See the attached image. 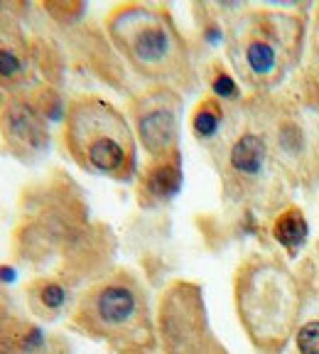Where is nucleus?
<instances>
[{
	"mask_svg": "<svg viewBox=\"0 0 319 354\" xmlns=\"http://www.w3.org/2000/svg\"><path fill=\"white\" fill-rule=\"evenodd\" d=\"M233 308L238 325L258 354H285L309 293H314L312 259L295 268L276 251H251L233 271Z\"/></svg>",
	"mask_w": 319,
	"mask_h": 354,
	"instance_id": "1",
	"label": "nucleus"
},
{
	"mask_svg": "<svg viewBox=\"0 0 319 354\" xmlns=\"http://www.w3.org/2000/svg\"><path fill=\"white\" fill-rule=\"evenodd\" d=\"M295 6H238L226 20V64L248 94H273L285 86L307 55L309 10Z\"/></svg>",
	"mask_w": 319,
	"mask_h": 354,
	"instance_id": "2",
	"label": "nucleus"
},
{
	"mask_svg": "<svg viewBox=\"0 0 319 354\" xmlns=\"http://www.w3.org/2000/svg\"><path fill=\"white\" fill-rule=\"evenodd\" d=\"M206 153L219 175L221 199L229 209L251 219H268L270 224V219L292 202L295 187L270 153L248 96L231 106L224 133Z\"/></svg>",
	"mask_w": 319,
	"mask_h": 354,
	"instance_id": "3",
	"label": "nucleus"
},
{
	"mask_svg": "<svg viewBox=\"0 0 319 354\" xmlns=\"http://www.w3.org/2000/svg\"><path fill=\"white\" fill-rule=\"evenodd\" d=\"M106 37L135 77L150 86H170L180 94L199 84L189 39L162 3H118L106 12Z\"/></svg>",
	"mask_w": 319,
	"mask_h": 354,
	"instance_id": "4",
	"label": "nucleus"
},
{
	"mask_svg": "<svg viewBox=\"0 0 319 354\" xmlns=\"http://www.w3.org/2000/svg\"><path fill=\"white\" fill-rule=\"evenodd\" d=\"M69 325L116 354H165L148 290L128 268H110L91 283L74 303Z\"/></svg>",
	"mask_w": 319,
	"mask_h": 354,
	"instance_id": "5",
	"label": "nucleus"
},
{
	"mask_svg": "<svg viewBox=\"0 0 319 354\" xmlns=\"http://www.w3.org/2000/svg\"><path fill=\"white\" fill-rule=\"evenodd\" d=\"M270 153L282 175L304 194L319 192V82L304 79L295 88L248 94Z\"/></svg>",
	"mask_w": 319,
	"mask_h": 354,
	"instance_id": "6",
	"label": "nucleus"
},
{
	"mask_svg": "<svg viewBox=\"0 0 319 354\" xmlns=\"http://www.w3.org/2000/svg\"><path fill=\"white\" fill-rule=\"evenodd\" d=\"M64 150L84 172L110 183H135L138 140L118 106L99 94L74 96L64 106Z\"/></svg>",
	"mask_w": 319,
	"mask_h": 354,
	"instance_id": "7",
	"label": "nucleus"
},
{
	"mask_svg": "<svg viewBox=\"0 0 319 354\" xmlns=\"http://www.w3.org/2000/svg\"><path fill=\"white\" fill-rule=\"evenodd\" d=\"M182 94L170 86H148L128 99V118L148 160L182 153Z\"/></svg>",
	"mask_w": 319,
	"mask_h": 354,
	"instance_id": "8",
	"label": "nucleus"
},
{
	"mask_svg": "<svg viewBox=\"0 0 319 354\" xmlns=\"http://www.w3.org/2000/svg\"><path fill=\"white\" fill-rule=\"evenodd\" d=\"M160 347L165 354H189L211 332L204 290L194 281H172L157 303Z\"/></svg>",
	"mask_w": 319,
	"mask_h": 354,
	"instance_id": "9",
	"label": "nucleus"
},
{
	"mask_svg": "<svg viewBox=\"0 0 319 354\" xmlns=\"http://www.w3.org/2000/svg\"><path fill=\"white\" fill-rule=\"evenodd\" d=\"M25 6L0 0V94L39 88V44L25 25Z\"/></svg>",
	"mask_w": 319,
	"mask_h": 354,
	"instance_id": "10",
	"label": "nucleus"
},
{
	"mask_svg": "<svg viewBox=\"0 0 319 354\" xmlns=\"http://www.w3.org/2000/svg\"><path fill=\"white\" fill-rule=\"evenodd\" d=\"M50 113L35 91L0 101L3 148L25 165H35L50 150Z\"/></svg>",
	"mask_w": 319,
	"mask_h": 354,
	"instance_id": "11",
	"label": "nucleus"
},
{
	"mask_svg": "<svg viewBox=\"0 0 319 354\" xmlns=\"http://www.w3.org/2000/svg\"><path fill=\"white\" fill-rule=\"evenodd\" d=\"M184 183V170H182V153L170 158H157V160H145L135 177V199L140 209H157L180 194Z\"/></svg>",
	"mask_w": 319,
	"mask_h": 354,
	"instance_id": "12",
	"label": "nucleus"
},
{
	"mask_svg": "<svg viewBox=\"0 0 319 354\" xmlns=\"http://www.w3.org/2000/svg\"><path fill=\"white\" fill-rule=\"evenodd\" d=\"M25 300L35 317L55 322L72 308V288L59 276H37L25 286Z\"/></svg>",
	"mask_w": 319,
	"mask_h": 354,
	"instance_id": "13",
	"label": "nucleus"
},
{
	"mask_svg": "<svg viewBox=\"0 0 319 354\" xmlns=\"http://www.w3.org/2000/svg\"><path fill=\"white\" fill-rule=\"evenodd\" d=\"M270 239L280 246L282 256L287 261H295L302 256V251L309 243V219L304 214V209L295 202H290L287 207H282L268 224Z\"/></svg>",
	"mask_w": 319,
	"mask_h": 354,
	"instance_id": "14",
	"label": "nucleus"
},
{
	"mask_svg": "<svg viewBox=\"0 0 319 354\" xmlns=\"http://www.w3.org/2000/svg\"><path fill=\"white\" fill-rule=\"evenodd\" d=\"M42 347V330L20 313L0 308V354H35Z\"/></svg>",
	"mask_w": 319,
	"mask_h": 354,
	"instance_id": "15",
	"label": "nucleus"
},
{
	"mask_svg": "<svg viewBox=\"0 0 319 354\" xmlns=\"http://www.w3.org/2000/svg\"><path fill=\"white\" fill-rule=\"evenodd\" d=\"M229 111H231V106L219 101L211 94L202 96L197 101V106L192 109V113H189V131H192L194 140L204 150H209L219 140L221 133H224L226 123H229Z\"/></svg>",
	"mask_w": 319,
	"mask_h": 354,
	"instance_id": "16",
	"label": "nucleus"
},
{
	"mask_svg": "<svg viewBox=\"0 0 319 354\" xmlns=\"http://www.w3.org/2000/svg\"><path fill=\"white\" fill-rule=\"evenodd\" d=\"M204 82L209 86L211 96H216V99L229 106L241 104V101L246 99L241 91V84L236 82V77H233V72L229 69L226 59L214 57V59L206 62V64H204Z\"/></svg>",
	"mask_w": 319,
	"mask_h": 354,
	"instance_id": "17",
	"label": "nucleus"
},
{
	"mask_svg": "<svg viewBox=\"0 0 319 354\" xmlns=\"http://www.w3.org/2000/svg\"><path fill=\"white\" fill-rule=\"evenodd\" d=\"M292 354H319V310L300 322L295 337H292Z\"/></svg>",
	"mask_w": 319,
	"mask_h": 354,
	"instance_id": "18",
	"label": "nucleus"
},
{
	"mask_svg": "<svg viewBox=\"0 0 319 354\" xmlns=\"http://www.w3.org/2000/svg\"><path fill=\"white\" fill-rule=\"evenodd\" d=\"M304 74L319 82V3L312 8L307 35V55H304Z\"/></svg>",
	"mask_w": 319,
	"mask_h": 354,
	"instance_id": "19",
	"label": "nucleus"
},
{
	"mask_svg": "<svg viewBox=\"0 0 319 354\" xmlns=\"http://www.w3.org/2000/svg\"><path fill=\"white\" fill-rule=\"evenodd\" d=\"M189 354H231V352L226 349V344L221 342V339L214 335V330H211L209 335H206V337H204Z\"/></svg>",
	"mask_w": 319,
	"mask_h": 354,
	"instance_id": "20",
	"label": "nucleus"
},
{
	"mask_svg": "<svg viewBox=\"0 0 319 354\" xmlns=\"http://www.w3.org/2000/svg\"><path fill=\"white\" fill-rule=\"evenodd\" d=\"M312 271H314V293L319 295V236L317 241H314V249H312Z\"/></svg>",
	"mask_w": 319,
	"mask_h": 354,
	"instance_id": "21",
	"label": "nucleus"
}]
</instances>
